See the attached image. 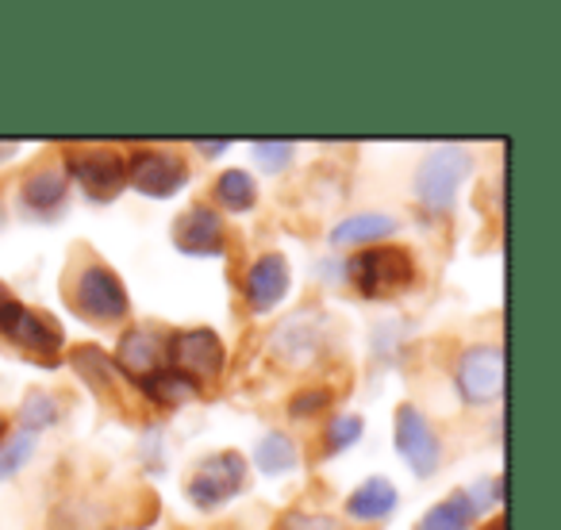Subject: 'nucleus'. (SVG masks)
I'll list each match as a JSON object with an SVG mask.
<instances>
[{"label":"nucleus","mask_w":561,"mask_h":530,"mask_svg":"<svg viewBox=\"0 0 561 530\" xmlns=\"http://www.w3.org/2000/svg\"><path fill=\"white\" fill-rule=\"evenodd\" d=\"M323 346V315L316 308L289 315L277 331L270 335V350L277 361H289V366H305L320 354Z\"/></svg>","instance_id":"1a4fd4ad"},{"label":"nucleus","mask_w":561,"mask_h":530,"mask_svg":"<svg viewBox=\"0 0 561 530\" xmlns=\"http://www.w3.org/2000/svg\"><path fill=\"white\" fill-rule=\"evenodd\" d=\"M454 381H458V392L466 404L484 407L496 404L504 396V346H469L458 358V369H454Z\"/></svg>","instance_id":"7ed1b4c3"},{"label":"nucleus","mask_w":561,"mask_h":530,"mask_svg":"<svg viewBox=\"0 0 561 530\" xmlns=\"http://www.w3.org/2000/svg\"><path fill=\"white\" fill-rule=\"evenodd\" d=\"M242 481H247V461H242V453L219 450V453H211V458H204L201 465H196V473L188 476L185 492H188V499H193L196 507L211 511V507L227 504V499L242 488Z\"/></svg>","instance_id":"20e7f679"},{"label":"nucleus","mask_w":561,"mask_h":530,"mask_svg":"<svg viewBox=\"0 0 561 530\" xmlns=\"http://www.w3.org/2000/svg\"><path fill=\"white\" fill-rule=\"evenodd\" d=\"M73 304L85 320L116 323L127 315V292L124 281L112 274L108 265H85L73 281Z\"/></svg>","instance_id":"39448f33"},{"label":"nucleus","mask_w":561,"mask_h":530,"mask_svg":"<svg viewBox=\"0 0 561 530\" xmlns=\"http://www.w3.org/2000/svg\"><path fill=\"white\" fill-rule=\"evenodd\" d=\"M362 438V419L358 415H335L328 427V450L339 453L346 450V446H354Z\"/></svg>","instance_id":"5701e85b"},{"label":"nucleus","mask_w":561,"mask_h":530,"mask_svg":"<svg viewBox=\"0 0 561 530\" xmlns=\"http://www.w3.org/2000/svg\"><path fill=\"white\" fill-rule=\"evenodd\" d=\"M66 188H70L66 173H58V170L32 173V177L24 181V204H27L32 211H39V216H50V211L62 208Z\"/></svg>","instance_id":"f3484780"},{"label":"nucleus","mask_w":561,"mask_h":530,"mask_svg":"<svg viewBox=\"0 0 561 530\" xmlns=\"http://www.w3.org/2000/svg\"><path fill=\"white\" fill-rule=\"evenodd\" d=\"M173 242H178L181 254H196V257L224 254V219L208 204H193L178 219V227H173Z\"/></svg>","instance_id":"9b49d317"},{"label":"nucleus","mask_w":561,"mask_h":530,"mask_svg":"<svg viewBox=\"0 0 561 530\" xmlns=\"http://www.w3.org/2000/svg\"><path fill=\"white\" fill-rule=\"evenodd\" d=\"M346 274L362 297H392L415 281V262L404 246H377L351 257Z\"/></svg>","instance_id":"f03ea898"},{"label":"nucleus","mask_w":561,"mask_h":530,"mask_svg":"<svg viewBox=\"0 0 561 530\" xmlns=\"http://www.w3.org/2000/svg\"><path fill=\"white\" fill-rule=\"evenodd\" d=\"M196 150H201V154H224V150H227V139H224V142H196Z\"/></svg>","instance_id":"cd10ccee"},{"label":"nucleus","mask_w":561,"mask_h":530,"mask_svg":"<svg viewBox=\"0 0 561 530\" xmlns=\"http://www.w3.org/2000/svg\"><path fill=\"white\" fill-rule=\"evenodd\" d=\"M0 438H4V419H0Z\"/></svg>","instance_id":"c85d7f7f"},{"label":"nucleus","mask_w":561,"mask_h":530,"mask_svg":"<svg viewBox=\"0 0 561 530\" xmlns=\"http://www.w3.org/2000/svg\"><path fill=\"white\" fill-rule=\"evenodd\" d=\"M20 315H24V304H20L16 297H12L4 285H0V335L12 338V331H16Z\"/></svg>","instance_id":"393cba45"},{"label":"nucleus","mask_w":561,"mask_h":530,"mask_svg":"<svg viewBox=\"0 0 561 530\" xmlns=\"http://www.w3.org/2000/svg\"><path fill=\"white\" fill-rule=\"evenodd\" d=\"M216 200L224 204L227 211H250L257 200V188L250 181V173L242 170H227L216 177Z\"/></svg>","instance_id":"aec40b11"},{"label":"nucleus","mask_w":561,"mask_h":530,"mask_svg":"<svg viewBox=\"0 0 561 530\" xmlns=\"http://www.w3.org/2000/svg\"><path fill=\"white\" fill-rule=\"evenodd\" d=\"M32 450H35L32 435H16L12 442L0 446V481H4V476H12V473H20V465L32 458Z\"/></svg>","instance_id":"4be33fe9"},{"label":"nucleus","mask_w":561,"mask_h":530,"mask_svg":"<svg viewBox=\"0 0 561 530\" xmlns=\"http://www.w3.org/2000/svg\"><path fill=\"white\" fill-rule=\"evenodd\" d=\"M392 507H397V488H392V481H385V476L362 481L358 488L351 492V499H346V515H351V519H366V522H377V519H385V515H392Z\"/></svg>","instance_id":"4468645a"},{"label":"nucleus","mask_w":561,"mask_h":530,"mask_svg":"<svg viewBox=\"0 0 561 530\" xmlns=\"http://www.w3.org/2000/svg\"><path fill=\"white\" fill-rule=\"evenodd\" d=\"M293 530H339V522L328 519V515H308V519L293 522Z\"/></svg>","instance_id":"bb28decb"},{"label":"nucleus","mask_w":561,"mask_h":530,"mask_svg":"<svg viewBox=\"0 0 561 530\" xmlns=\"http://www.w3.org/2000/svg\"><path fill=\"white\" fill-rule=\"evenodd\" d=\"M0 219H4V211H0Z\"/></svg>","instance_id":"c756f323"},{"label":"nucleus","mask_w":561,"mask_h":530,"mask_svg":"<svg viewBox=\"0 0 561 530\" xmlns=\"http://www.w3.org/2000/svg\"><path fill=\"white\" fill-rule=\"evenodd\" d=\"M127 181L139 188L142 196H178L188 181V165L173 150H142L127 162Z\"/></svg>","instance_id":"6e6552de"},{"label":"nucleus","mask_w":561,"mask_h":530,"mask_svg":"<svg viewBox=\"0 0 561 530\" xmlns=\"http://www.w3.org/2000/svg\"><path fill=\"white\" fill-rule=\"evenodd\" d=\"M473 519H477V499L469 492H454L443 504L431 507L415 530H469Z\"/></svg>","instance_id":"dca6fc26"},{"label":"nucleus","mask_w":561,"mask_h":530,"mask_svg":"<svg viewBox=\"0 0 561 530\" xmlns=\"http://www.w3.org/2000/svg\"><path fill=\"white\" fill-rule=\"evenodd\" d=\"M254 465L262 473H293L300 465V450L289 435H280V430H270L262 442L254 446Z\"/></svg>","instance_id":"6ab92c4d"},{"label":"nucleus","mask_w":561,"mask_h":530,"mask_svg":"<svg viewBox=\"0 0 561 530\" xmlns=\"http://www.w3.org/2000/svg\"><path fill=\"white\" fill-rule=\"evenodd\" d=\"M397 450L412 465L415 476H431L443 461V442H438L435 427L415 404H404L397 412Z\"/></svg>","instance_id":"0eeeda50"},{"label":"nucleus","mask_w":561,"mask_h":530,"mask_svg":"<svg viewBox=\"0 0 561 530\" xmlns=\"http://www.w3.org/2000/svg\"><path fill=\"white\" fill-rule=\"evenodd\" d=\"M473 170V154L466 147H438L415 170V196L427 204L431 211H450L458 200L461 181Z\"/></svg>","instance_id":"f257e3e1"},{"label":"nucleus","mask_w":561,"mask_h":530,"mask_svg":"<svg viewBox=\"0 0 561 530\" xmlns=\"http://www.w3.org/2000/svg\"><path fill=\"white\" fill-rule=\"evenodd\" d=\"M162 354H165L162 335L150 327H135L119 338V366L135 377H147V373H154V369H162Z\"/></svg>","instance_id":"ddd939ff"},{"label":"nucleus","mask_w":561,"mask_h":530,"mask_svg":"<svg viewBox=\"0 0 561 530\" xmlns=\"http://www.w3.org/2000/svg\"><path fill=\"white\" fill-rule=\"evenodd\" d=\"M250 150H254V158L265 165V170H285V165H289V158H293V142H265V139H257Z\"/></svg>","instance_id":"b1692460"},{"label":"nucleus","mask_w":561,"mask_h":530,"mask_svg":"<svg viewBox=\"0 0 561 530\" xmlns=\"http://www.w3.org/2000/svg\"><path fill=\"white\" fill-rule=\"evenodd\" d=\"M293 285V269L289 262L280 254H265L257 257L254 265H250V274H247V304L250 312H273V308L285 300V292H289Z\"/></svg>","instance_id":"f8f14e48"},{"label":"nucleus","mask_w":561,"mask_h":530,"mask_svg":"<svg viewBox=\"0 0 561 530\" xmlns=\"http://www.w3.org/2000/svg\"><path fill=\"white\" fill-rule=\"evenodd\" d=\"M139 384H142V392L154 400V404H165V407L185 404L188 396H196V392H201V384L188 381V377L178 373V369H154V373L139 377Z\"/></svg>","instance_id":"a211bd4d"},{"label":"nucleus","mask_w":561,"mask_h":530,"mask_svg":"<svg viewBox=\"0 0 561 530\" xmlns=\"http://www.w3.org/2000/svg\"><path fill=\"white\" fill-rule=\"evenodd\" d=\"M397 219L385 216V211H362V216H351L331 231V242L335 246H369V242H381L389 234H397Z\"/></svg>","instance_id":"2eb2a0df"},{"label":"nucleus","mask_w":561,"mask_h":530,"mask_svg":"<svg viewBox=\"0 0 561 530\" xmlns=\"http://www.w3.org/2000/svg\"><path fill=\"white\" fill-rule=\"evenodd\" d=\"M165 354H170L178 373H185L188 381H208V377L224 373V361H227V350L224 343H219L216 331L208 327H196V331H181V335H173L170 343H165Z\"/></svg>","instance_id":"423d86ee"},{"label":"nucleus","mask_w":561,"mask_h":530,"mask_svg":"<svg viewBox=\"0 0 561 530\" xmlns=\"http://www.w3.org/2000/svg\"><path fill=\"white\" fill-rule=\"evenodd\" d=\"M58 419V407H55V400L47 396V392H32L27 396V404L20 407V423H24V435H39V430H47L50 423Z\"/></svg>","instance_id":"412c9836"},{"label":"nucleus","mask_w":561,"mask_h":530,"mask_svg":"<svg viewBox=\"0 0 561 530\" xmlns=\"http://www.w3.org/2000/svg\"><path fill=\"white\" fill-rule=\"evenodd\" d=\"M323 404H328V392H300L297 404H293V412H297V415H308V412H320Z\"/></svg>","instance_id":"a878e982"},{"label":"nucleus","mask_w":561,"mask_h":530,"mask_svg":"<svg viewBox=\"0 0 561 530\" xmlns=\"http://www.w3.org/2000/svg\"><path fill=\"white\" fill-rule=\"evenodd\" d=\"M66 170L81 188H89V196H116L127 185V162L116 150H78L66 158Z\"/></svg>","instance_id":"9d476101"}]
</instances>
